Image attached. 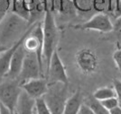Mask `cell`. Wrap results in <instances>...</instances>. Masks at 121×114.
<instances>
[{
	"instance_id": "15",
	"label": "cell",
	"mask_w": 121,
	"mask_h": 114,
	"mask_svg": "<svg viewBox=\"0 0 121 114\" xmlns=\"http://www.w3.org/2000/svg\"><path fill=\"white\" fill-rule=\"evenodd\" d=\"M84 103L87 104L95 114H109V110H107L100 102L95 99L93 96L84 100Z\"/></svg>"
},
{
	"instance_id": "13",
	"label": "cell",
	"mask_w": 121,
	"mask_h": 114,
	"mask_svg": "<svg viewBox=\"0 0 121 114\" xmlns=\"http://www.w3.org/2000/svg\"><path fill=\"white\" fill-rule=\"evenodd\" d=\"M35 100L23 91L15 108V114H35Z\"/></svg>"
},
{
	"instance_id": "11",
	"label": "cell",
	"mask_w": 121,
	"mask_h": 114,
	"mask_svg": "<svg viewBox=\"0 0 121 114\" xmlns=\"http://www.w3.org/2000/svg\"><path fill=\"white\" fill-rule=\"evenodd\" d=\"M34 24H32L30 27H29V29H28V31H27V32L25 33V36H24L18 42H16L15 45L11 46L10 48L5 49L3 52L0 53V79L5 78V76H6V75H7L8 71H9L10 62H11V59H12L13 55H14L15 51L16 50V49L18 48V46L24 41L25 36L30 32V31L32 30V28H33Z\"/></svg>"
},
{
	"instance_id": "7",
	"label": "cell",
	"mask_w": 121,
	"mask_h": 114,
	"mask_svg": "<svg viewBox=\"0 0 121 114\" xmlns=\"http://www.w3.org/2000/svg\"><path fill=\"white\" fill-rule=\"evenodd\" d=\"M81 30L97 31L100 32H109L113 31L114 24L110 17L104 13H97L80 26Z\"/></svg>"
},
{
	"instance_id": "22",
	"label": "cell",
	"mask_w": 121,
	"mask_h": 114,
	"mask_svg": "<svg viewBox=\"0 0 121 114\" xmlns=\"http://www.w3.org/2000/svg\"><path fill=\"white\" fill-rule=\"evenodd\" d=\"M113 89L116 93L117 98L121 101V80L115 79L113 81Z\"/></svg>"
},
{
	"instance_id": "27",
	"label": "cell",
	"mask_w": 121,
	"mask_h": 114,
	"mask_svg": "<svg viewBox=\"0 0 121 114\" xmlns=\"http://www.w3.org/2000/svg\"><path fill=\"white\" fill-rule=\"evenodd\" d=\"M5 49H6V48H5V47H3V46H1V45H0V53H1V52H3Z\"/></svg>"
},
{
	"instance_id": "6",
	"label": "cell",
	"mask_w": 121,
	"mask_h": 114,
	"mask_svg": "<svg viewBox=\"0 0 121 114\" xmlns=\"http://www.w3.org/2000/svg\"><path fill=\"white\" fill-rule=\"evenodd\" d=\"M45 78L48 81V84H52V83L68 84V76L66 74L65 67L60 59L57 50L53 52L51 58L50 64L46 70Z\"/></svg>"
},
{
	"instance_id": "18",
	"label": "cell",
	"mask_w": 121,
	"mask_h": 114,
	"mask_svg": "<svg viewBox=\"0 0 121 114\" xmlns=\"http://www.w3.org/2000/svg\"><path fill=\"white\" fill-rule=\"evenodd\" d=\"M12 0H0V22L11 10Z\"/></svg>"
},
{
	"instance_id": "1",
	"label": "cell",
	"mask_w": 121,
	"mask_h": 114,
	"mask_svg": "<svg viewBox=\"0 0 121 114\" xmlns=\"http://www.w3.org/2000/svg\"><path fill=\"white\" fill-rule=\"evenodd\" d=\"M31 25L28 21L13 12H8L0 22V45L10 48L25 35Z\"/></svg>"
},
{
	"instance_id": "14",
	"label": "cell",
	"mask_w": 121,
	"mask_h": 114,
	"mask_svg": "<svg viewBox=\"0 0 121 114\" xmlns=\"http://www.w3.org/2000/svg\"><path fill=\"white\" fill-rule=\"evenodd\" d=\"M83 102L84 98L82 94L80 91H77L68 98L62 114H78Z\"/></svg>"
},
{
	"instance_id": "3",
	"label": "cell",
	"mask_w": 121,
	"mask_h": 114,
	"mask_svg": "<svg viewBox=\"0 0 121 114\" xmlns=\"http://www.w3.org/2000/svg\"><path fill=\"white\" fill-rule=\"evenodd\" d=\"M43 98L52 114H62L68 100V84H48V89Z\"/></svg>"
},
{
	"instance_id": "23",
	"label": "cell",
	"mask_w": 121,
	"mask_h": 114,
	"mask_svg": "<svg viewBox=\"0 0 121 114\" xmlns=\"http://www.w3.org/2000/svg\"><path fill=\"white\" fill-rule=\"evenodd\" d=\"M78 114H95V113H94L93 110H92L87 104L84 103V102H83V103H82V105L81 106Z\"/></svg>"
},
{
	"instance_id": "24",
	"label": "cell",
	"mask_w": 121,
	"mask_h": 114,
	"mask_svg": "<svg viewBox=\"0 0 121 114\" xmlns=\"http://www.w3.org/2000/svg\"><path fill=\"white\" fill-rule=\"evenodd\" d=\"M0 112H1V114H15V112L11 111L8 108L5 107L4 105H2L1 103H0Z\"/></svg>"
},
{
	"instance_id": "16",
	"label": "cell",
	"mask_w": 121,
	"mask_h": 114,
	"mask_svg": "<svg viewBox=\"0 0 121 114\" xmlns=\"http://www.w3.org/2000/svg\"><path fill=\"white\" fill-rule=\"evenodd\" d=\"M92 96L95 99H97L98 101H100V102L106 99H108V98H111V97H117L116 93L113 89V87H108V86L97 89L94 92Z\"/></svg>"
},
{
	"instance_id": "21",
	"label": "cell",
	"mask_w": 121,
	"mask_h": 114,
	"mask_svg": "<svg viewBox=\"0 0 121 114\" xmlns=\"http://www.w3.org/2000/svg\"><path fill=\"white\" fill-rule=\"evenodd\" d=\"M114 24V28H113V31H115L117 36V40L121 43V16L120 17H117V20Z\"/></svg>"
},
{
	"instance_id": "29",
	"label": "cell",
	"mask_w": 121,
	"mask_h": 114,
	"mask_svg": "<svg viewBox=\"0 0 121 114\" xmlns=\"http://www.w3.org/2000/svg\"><path fill=\"white\" fill-rule=\"evenodd\" d=\"M120 105H121V101H120Z\"/></svg>"
},
{
	"instance_id": "19",
	"label": "cell",
	"mask_w": 121,
	"mask_h": 114,
	"mask_svg": "<svg viewBox=\"0 0 121 114\" xmlns=\"http://www.w3.org/2000/svg\"><path fill=\"white\" fill-rule=\"evenodd\" d=\"M99 102H100V101H99ZM100 102L102 103V105H103L107 110H110L117 107L118 105H120V101L117 99V97H111V98L106 99V100H104V101H101Z\"/></svg>"
},
{
	"instance_id": "4",
	"label": "cell",
	"mask_w": 121,
	"mask_h": 114,
	"mask_svg": "<svg viewBox=\"0 0 121 114\" xmlns=\"http://www.w3.org/2000/svg\"><path fill=\"white\" fill-rule=\"evenodd\" d=\"M22 92L18 80L5 78L0 81V103L15 112Z\"/></svg>"
},
{
	"instance_id": "30",
	"label": "cell",
	"mask_w": 121,
	"mask_h": 114,
	"mask_svg": "<svg viewBox=\"0 0 121 114\" xmlns=\"http://www.w3.org/2000/svg\"><path fill=\"white\" fill-rule=\"evenodd\" d=\"M0 114H1V112H0Z\"/></svg>"
},
{
	"instance_id": "25",
	"label": "cell",
	"mask_w": 121,
	"mask_h": 114,
	"mask_svg": "<svg viewBox=\"0 0 121 114\" xmlns=\"http://www.w3.org/2000/svg\"><path fill=\"white\" fill-rule=\"evenodd\" d=\"M115 15L117 17H120L121 16V0L117 1L116 9H115Z\"/></svg>"
},
{
	"instance_id": "26",
	"label": "cell",
	"mask_w": 121,
	"mask_h": 114,
	"mask_svg": "<svg viewBox=\"0 0 121 114\" xmlns=\"http://www.w3.org/2000/svg\"><path fill=\"white\" fill-rule=\"evenodd\" d=\"M109 114H121V105H118L116 108L110 110Z\"/></svg>"
},
{
	"instance_id": "20",
	"label": "cell",
	"mask_w": 121,
	"mask_h": 114,
	"mask_svg": "<svg viewBox=\"0 0 121 114\" xmlns=\"http://www.w3.org/2000/svg\"><path fill=\"white\" fill-rule=\"evenodd\" d=\"M113 60H114V62H115L117 69L121 73V48L117 49V50L113 53Z\"/></svg>"
},
{
	"instance_id": "8",
	"label": "cell",
	"mask_w": 121,
	"mask_h": 114,
	"mask_svg": "<svg viewBox=\"0 0 121 114\" xmlns=\"http://www.w3.org/2000/svg\"><path fill=\"white\" fill-rule=\"evenodd\" d=\"M22 90L33 99L42 98L48 89V81L44 77L34 78L21 84Z\"/></svg>"
},
{
	"instance_id": "31",
	"label": "cell",
	"mask_w": 121,
	"mask_h": 114,
	"mask_svg": "<svg viewBox=\"0 0 121 114\" xmlns=\"http://www.w3.org/2000/svg\"></svg>"
},
{
	"instance_id": "12",
	"label": "cell",
	"mask_w": 121,
	"mask_h": 114,
	"mask_svg": "<svg viewBox=\"0 0 121 114\" xmlns=\"http://www.w3.org/2000/svg\"><path fill=\"white\" fill-rule=\"evenodd\" d=\"M76 61L80 69L84 73L93 72L98 65V60L95 54L90 50H82L78 52Z\"/></svg>"
},
{
	"instance_id": "2",
	"label": "cell",
	"mask_w": 121,
	"mask_h": 114,
	"mask_svg": "<svg viewBox=\"0 0 121 114\" xmlns=\"http://www.w3.org/2000/svg\"><path fill=\"white\" fill-rule=\"evenodd\" d=\"M43 28V60L44 67V73L50 64L51 58L56 50V46L58 42V28L56 25L55 17L50 10L49 6L46 9L44 17L42 21Z\"/></svg>"
},
{
	"instance_id": "10",
	"label": "cell",
	"mask_w": 121,
	"mask_h": 114,
	"mask_svg": "<svg viewBox=\"0 0 121 114\" xmlns=\"http://www.w3.org/2000/svg\"><path fill=\"white\" fill-rule=\"evenodd\" d=\"M52 13L62 18H71L76 15V8L72 0H51L49 6Z\"/></svg>"
},
{
	"instance_id": "28",
	"label": "cell",
	"mask_w": 121,
	"mask_h": 114,
	"mask_svg": "<svg viewBox=\"0 0 121 114\" xmlns=\"http://www.w3.org/2000/svg\"><path fill=\"white\" fill-rule=\"evenodd\" d=\"M21 1H26V0H21Z\"/></svg>"
},
{
	"instance_id": "17",
	"label": "cell",
	"mask_w": 121,
	"mask_h": 114,
	"mask_svg": "<svg viewBox=\"0 0 121 114\" xmlns=\"http://www.w3.org/2000/svg\"><path fill=\"white\" fill-rule=\"evenodd\" d=\"M35 114H52L50 109L48 108V106L43 97L35 100Z\"/></svg>"
},
{
	"instance_id": "9",
	"label": "cell",
	"mask_w": 121,
	"mask_h": 114,
	"mask_svg": "<svg viewBox=\"0 0 121 114\" xmlns=\"http://www.w3.org/2000/svg\"><path fill=\"white\" fill-rule=\"evenodd\" d=\"M23 42L18 46V48L16 49V50L15 51L14 55H13V57H12L10 67H9V71H8V73H7L5 78L17 80L18 77H19V75L21 73L23 64H24V60H25V52H26Z\"/></svg>"
},
{
	"instance_id": "5",
	"label": "cell",
	"mask_w": 121,
	"mask_h": 114,
	"mask_svg": "<svg viewBox=\"0 0 121 114\" xmlns=\"http://www.w3.org/2000/svg\"><path fill=\"white\" fill-rule=\"evenodd\" d=\"M39 77H44V70L38 59L37 54L35 52L26 51L23 67L17 80L21 84L25 81Z\"/></svg>"
}]
</instances>
